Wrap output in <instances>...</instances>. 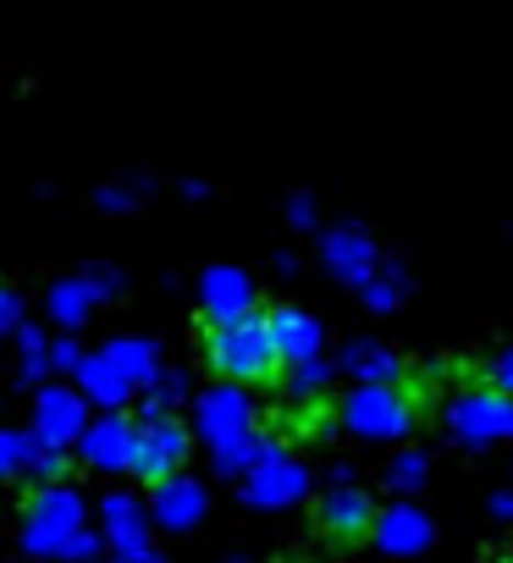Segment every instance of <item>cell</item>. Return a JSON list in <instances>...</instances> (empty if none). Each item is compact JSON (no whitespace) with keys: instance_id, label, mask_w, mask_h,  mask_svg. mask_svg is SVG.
I'll return each instance as SVG.
<instances>
[{"instance_id":"cell-19","label":"cell","mask_w":513,"mask_h":563,"mask_svg":"<svg viewBox=\"0 0 513 563\" xmlns=\"http://www.w3.org/2000/svg\"><path fill=\"white\" fill-rule=\"evenodd\" d=\"M343 371L359 382H403V360L381 343H348L343 349Z\"/></svg>"},{"instance_id":"cell-27","label":"cell","mask_w":513,"mask_h":563,"mask_svg":"<svg viewBox=\"0 0 513 563\" xmlns=\"http://www.w3.org/2000/svg\"><path fill=\"white\" fill-rule=\"evenodd\" d=\"M83 354H78V343H56V349H45V365L51 371H73Z\"/></svg>"},{"instance_id":"cell-25","label":"cell","mask_w":513,"mask_h":563,"mask_svg":"<svg viewBox=\"0 0 513 563\" xmlns=\"http://www.w3.org/2000/svg\"><path fill=\"white\" fill-rule=\"evenodd\" d=\"M387 481H392L398 492H414V486L425 481V459H420V453H398L392 470H387Z\"/></svg>"},{"instance_id":"cell-22","label":"cell","mask_w":513,"mask_h":563,"mask_svg":"<svg viewBox=\"0 0 513 563\" xmlns=\"http://www.w3.org/2000/svg\"><path fill=\"white\" fill-rule=\"evenodd\" d=\"M105 360H111V365H116V371H122V376H127L133 387H144V382H149V376L160 371V354H155L149 343H133V338L111 343V349H105Z\"/></svg>"},{"instance_id":"cell-14","label":"cell","mask_w":513,"mask_h":563,"mask_svg":"<svg viewBox=\"0 0 513 563\" xmlns=\"http://www.w3.org/2000/svg\"><path fill=\"white\" fill-rule=\"evenodd\" d=\"M321 254H326V265H332L343 282H354V288L376 271V260H381V249L370 243V232H365V227H337V232H326Z\"/></svg>"},{"instance_id":"cell-12","label":"cell","mask_w":513,"mask_h":563,"mask_svg":"<svg viewBox=\"0 0 513 563\" xmlns=\"http://www.w3.org/2000/svg\"><path fill=\"white\" fill-rule=\"evenodd\" d=\"M266 332H271V349H277L282 371L299 365V360H310V354H321V327H315V316H304V310H293V305L266 310Z\"/></svg>"},{"instance_id":"cell-11","label":"cell","mask_w":513,"mask_h":563,"mask_svg":"<svg viewBox=\"0 0 513 563\" xmlns=\"http://www.w3.org/2000/svg\"><path fill=\"white\" fill-rule=\"evenodd\" d=\"M122 288V276L116 271H89V276H73V282H56L51 288V316L62 321V327H78L100 299H111Z\"/></svg>"},{"instance_id":"cell-10","label":"cell","mask_w":513,"mask_h":563,"mask_svg":"<svg viewBox=\"0 0 513 563\" xmlns=\"http://www.w3.org/2000/svg\"><path fill=\"white\" fill-rule=\"evenodd\" d=\"M204 508H210L204 486H199V481H188L182 470H177V475H166V481H155V525H160V530L182 536V530H193V525L204 519Z\"/></svg>"},{"instance_id":"cell-16","label":"cell","mask_w":513,"mask_h":563,"mask_svg":"<svg viewBox=\"0 0 513 563\" xmlns=\"http://www.w3.org/2000/svg\"><path fill=\"white\" fill-rule=\"evenodd\" d=\"M199 299H204V316H232V310H248L254 305V282L237 265H215L199 282Z\"/></svg>"},{"instance_id":"cell-13","label":"cell","mask_w":513,"mask_h":563,"mask_svg":"<svg viewBox=\"0 0 513 563\" xmlns=\"http://www.w3.org/2000/svg\"><path fill=\"white\" fill-rule=\"evenodd\" d=\"M370 536H376L381 552H392V558H414V552H425V547L436 541L431 519H425L420 508H409V503H392L381 519H370Z\"/></svg>"},{"instance_id":"cell-21","label":"cell","mask_w":513,"mask_h":563,"mask_svg":"<svg viewBox=\"0 0 513 563\" xmlns=\"http://www.w3.org/2000/svg\"><path fill=\"white\" fill-rule=\"evenodd\" d=\"M359 288H365V305L370 310H398L403 294H409V276H403V265H381L376 260V271L359 282Z\"/></svg>"},{"instance_id":"cell-3","label":"cell","mask_w":513,"mask_h":563,"mask_svg":"<svg viewBox=\"0 0 513 563\" xmlns=\"http://www.w3.org/2000/svg\"><path fill=\"white\" fill-rule=\"evenodd\" d=\"M343 426L365 442H398V437L414 431V398L398 382H365L343 404Z\"/></svg>"},{"instance_id":"cell-28","label":"cell","mask_w":513,"mask_h":563,"mask_svg":"<svg viewBox=\"0 0 513 563\" xmlns=\"http://www.w3.org/2000/svg\"><path fill=\"white\" fill-rule=\"evenodd\" d=\"M100 210H133V188H100Z\"/></svg>"},{"instance_id":"cell-23","label":"cell","mask_w":513,"mask_h":563,"mask_svg":"<svg viewBox=\"0 0 513 563\" xmlns=\"http://www.w3.org/2000/svg\"><path fill=\"white\" fill-rule=\"evenodd\" d=\"M182 393H188V382L171 371V376H149V398H144V415H171L177 404H182Z\"/></svg>"},{"instance_id":"cell-9","label":"cell","mask_w":513,"mask_h":563,"mask_svg":"<svg viewBox=\"0 0 513 563\" xmlns=\"http://www.w3.org/2000/svg\"><path fill=\"white\" fill-rule=\"evenodd\" d=\"M133 437H138V426L133 420H122L116 409L105 415V420H83V431H78V442H83V464H94V470H127L133 464Z\"/></svg>"},{"instance_id":"cell-20","label":"cell","mask_w":513,"mask_h":563,"mask_svg":"<svg viewBox=\"0 0 513 563\" xmlns=\"http://www.w3.org/2000/svg\"><path fill=\"white\" fill-rule=\"evenodd\" d=\"M266 448H271V437L260 426H243V431H232V437L215 442V470L221 475H243L254 459H266Z\"/></svg>"},{"instance_id":"cell-18","label":"cell","mask_w":513,"mask_h":563,"mask_svg":"<svg viewBox=\"0 0 513 563\" xmlns=\"http://www.w3.org/2000/svg\"><path fill=\"white\" fill-rule=\"evenodd\" d=\"M73 371H78V393H83V398H94V404H105V409H122V404L133 398V382H127V376H122V371H116L105 354L78 360Z\"/></svg>"},{"instance_id":"cell-8","label":"cell","mask_w":513,"mask_h":563,"mask_svg":"<svg viewBox=\"0 0 513 563\" xmlns=\"http://www.w3.org/2000/svg\"><path fill=\"white\" fill-rule=\"evenodd\" d=\"M89 409H83V393L73 387H45L40 393V409H34V437L51 442V448H73L78 431H83Z\"/></svg>"},{"instance_id":"cell-31","label":"cell","mask_w":513,"mask_h":563,"mask_svg":"<svg viewBox=\"0 0 513 563\" xmlns=\"http://www.w3.org/2000/svg\"><path fill=\"white\" fill-rule=\"evenodd\" d=\"M491 514L508 519V514H513V497H508V492H491Z\"/></svg>"},{"instance_id":"cell-17","label":"cell","mask_w":513,"mask_h":563,"mask_svg":"<svg viewBox=\"0 0 513 563\" xmlns=\"http://www.w3.org/2000/svg\"><path fill=\"white\" fill-rule=\"evenodd\" d=\"M105 541H111L122 558H155V552H149V525H144V514H138L133 497H111V503H105Z\"/></svg>"},{"instance_id":"cell-6","label":"cell","mask_w":513,"mask_h":563,"mask_svg":"<svg viewBox=\"0 0 513 563\" xmlns=\"http://www.w3.org/2000/svg\"><path fill=\"white\" fill-rule=\"evenodd\" d=\"M149 426H138V437H133V475H144L149 486L155 481H166V475H177L182 464H188V431L171 420V415H144Z\"/></svg>"},{"instance_id":"cell-29","label":"cell","mask_w":513,"mask_h":563,"mask_svg":"<svg viewBox=\"0 0 513 563\" xmlns=\"http://www.w3.org/2000/svg\"><path fill=\"white\" fill-rule=\"evenodd\" d=\"M288 221H293V227H315V205H310V199H293V205H288Z\"/></svg>"},{"instance_id":"cell-1","label":"cell","mask_w":513,"mask_h":563,"mask_svg":"<svg viewBox=\"0 0 513 563\" xmlns=\"http://www.w3.org/2000/svg\"><path fill=\"white\" fill-rule=\"evenodd\" d=\"M199 349L210 360V371L232 387H271L282 376V360L271 349L266 316L260 310H232V316H204L199 321Z\"/></svg>"},{"instance_id":"cell-30","label":"cell","mask_w":513,"mask_h":563,"mask_svg":"<svg viewBox=\"0 0 513 563\" xmlns=\"http://www.w3.org/2000/svg\"><path fill=\"white\" fill-rule=\"evenodd\" d=\"M12 321H18V299L0 288V332H12Z\"/></svg>"},{"instance_id":"cell-7","label":"cell","mask_w":513,"mask_h":563,"mask_svg":"<svg viewBox=\"0 0 513 563\" xmlns=\"http://www.w3.org/2000/svg\"><path fill=\"white\" fill-rule=\"evenodd\" d=\"M370 519H376V503H370V492H359V486H332L326 492V503H321V530L337 541V547H359L365 536H370Z\"/></svg>"},{"instance_id":"cell-2","label":"cell","mask_w":513,"mask_h":563,"mask_svg":"<svg viewBox=\"0 0 513 563\" xmlns=\"http://www.w3.org/2000/svg\"><path fill=\"white\" fill-rule=\"evenodd\" d=\"M23 547L34 558H94L100 536L83 530V497L67 481H45L29 497V519H23Z\"/></svg>"},{"instance_id":"cell-15","label":"cell","mask_w":513,"mask_h":563,"mask_svg":"<svg viewBox=\"0 0 513 563\" xmlns=\"http://www.w3.org/2000/svg\"><path fill=\"white\" fill-rule=\"evenodd\" d=\"M193 415H199V431L210 437V442H221V437H232V431H243V426H254V409H248V398H243V387H215V393H204L199 404H193Z\"/></svg>"},{"instance_id":"cell-4","label":"cell","mask_w":513,"mask_h":563,"mask_svg":"<svg viewBox=\"0 0 513 563\" xmlns=\"http://www.w3.org/2000/svg\"><path fill=\"white\" fill-rule=\"evenodd\" d=\"M304 492H310V470L293 464L277 442L266 448V459H254L243 470V503L248 508H293Z\"/></svg>"},{"instance_id":"cell-5","label":"cell","mask_w":513,"mask_h":563,"mask_svg":"<svg viewBox=\"0 0 513 563\" xmlns=\"http://www.w3.org/2000/svg\"><path fill=\"white\" fill-rule=\"evenodd\" d=\"M447 420H453V437L464 448H497L513 431V409H508V393L502 387H475L469 398H458L447 409Z\"/></svg>"},{"instance_id":"cell-26","label":"cell","mask_w":513,"mask_h":563,"mask_svg":"<svg viewBox=\"0 0 513 563\" xmlns=\"http://www.w3.org/2000/svg\"><path fill=\"white\" fill-rule=\"evenodd\" d=\"M293 371V393H321L326 387V365L310 354V360H299V365H288Z\"/></svg>"},{"instance_id":"cell-24","label":"cell","mask_w":513,"mask_h":563,"mask_svg":"<svg viewBox=\"0 0 513 563\" xmlns=\"http://www.w3.org/2000/svg\"><path fill=\"white\" fill-rule=\"evenodd\" d=\"M34 448H40V437H34V431H0V475L23 470V464L34 459Z\"/></svg>"}]
</instances>
